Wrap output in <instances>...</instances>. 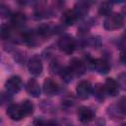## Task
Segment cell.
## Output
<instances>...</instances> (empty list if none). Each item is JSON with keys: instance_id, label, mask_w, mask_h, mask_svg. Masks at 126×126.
<instances>
[{"instance_id": "5", "label": "cell", "mask_w": 126, "mask_h": 126, "mask_svg": "<svg viewBox=\"0 0 126 126\" xmlns=\"http://www.w3.org/2000/svg\"><path fill=\"white\" fill-rule=\"evenodd\" d=\"M76 92H77V94L80 98L82 99H86L90 96L91 93H92V85L89 81L87 80H83L81 81L78 85H77V88H76Z\"/></svg>"}, {"instance_id": "24", "label": "cell", "mask_w": 126, "mask_h": 126, "mask_svg": "<svg viewBox=\"0 0 126 126\" xmlns=\"http://www.w3.org/2000/svg\"><path fill=\"white\" fill-rule=\"evenodd\" d=\"M45 126H58L55 122H52V121H49L47 123H45Z\"/></svg>"}, {"instance_id": "16", "label": "cell", "mask_w": 126, "mask_h": 126, "mask_svg": "<svg viewBox=\"0 0 126 126\" xmlns=\"http://www.w3.org/2000/svg\"><path fill=\"white\" fill-rule=\"evenodd\" d=\"M105 89L104 86L101 85H96L94 89V95L95 96V98H97L98 100H103L104 99V94H105Z\"/></svg>"}, {"instance_id": "9", "label": "cell", "mask_w": 126, "mask_h": 126, "mask_svg": "<svg viewBox=\"0 0 126 126\" xmlns=\"http://www.w3.org/2000/svg\"><path fill=\"white\" fill-rule=\"evenodd\" d=\"M58 91H59L58 84L54 80H52L51 78H47L44 80V82H43L44 94H46L47 95H54L58 93Z\"/></svg>"}, {"instance_id": "18", "label": "cell", "mask_w": 126, "mask_h": 126, "mask_svg": "<svg viewBox=\"0 0 126 126\" xmlns=\"http://www.w3.org/2000/svg\"><path fill=\"white\" fill-rule=\"evenodd\" d=\"M74 11L76 12V14L78 15V17H83L85 14H87L88 12V5L84 2H79L77 3V5L75 6Z\"/></svg>"}, {"instance_id": "22", "label": "cell", "mask_w": 126, "mask_h": 126, "mask_svg": "<svg viewBox=\"0 0 126 126\" xmlns=\"http://www.w3.org/2000/svg\"><path fill=\"white\" fill-rule=\"evenodd\" d=\"M119 87H121L124 91H126V73L120 74L118 77V81H117Z\"/></svg>"}, {"instance_id": "3", "label": "cell", "mask_w": 126, "mask_h": 126, "mask_svg": "<svg viewBox=\"0 0 126 126\" xmlns=\"http://www.w3.org/2000/svg\"><path fill=\"white\" fill-rule=\"evenodd\" d=\"M89 65L99 74H107L110 70V66L104 59H90Z\"/></svg>"}, {"instance_id": "17", "label": "cell", "mask_w": 126, "mask_h": 126, "mask_svg": "<svg viewBox=\"0 0 126 126\" xmlns=\"http://www.w3.org/2000/svg\"><path fill=\"white\" fill-rule=\"evenodd\" d=\"M111 8H112V4L110 2H103L100 4V6L98 8V13H99V15L108 16L111 12Z\"/></svg>"}, {"instance_id": "8", "label": "cell", "mask_w": 126, "mask_h": 126, "mask_svg": "<svg viewBox=\"0 0 126 126\" xmlns=\"http://www.w3.org/2000/svg\"><path fill=\"white\" fill-rule=\"evenodd\" d=\"M94 112L90 107L81 106L79 108V110H78V119L81 122H84V123L90 122L94 119Z\"/></svg>"}, {"instance_id": "15", "label": "cell", "mask_w": 126, "mask_h": 126, "mask_svg": "<svg viewBox=\"0 0 126 126\" xmlns=\"http://www.w3.org/2000/svg\"><path fill=\"white\" fill-rule=\"evenodd\" d=\"M53 32V27L49 24H42L37 28V33L41 36H49Z\"/></svg>"}, {"instance_id": "20", "label": "cell", "mask_w": 126, "mask_h": 126, "mask_svg": "<svg viewBox=\"0 0 126 126\" xmlns=\"http://www.w3.org/2000/svg\"><path fill=\"white\" fill-rule=\"evenodd\" d=\"M21 106H22V108H23V110H24L26 115H30V114H32L33 112V104L28 99L24 100L22 102Z\"/></svg>"}, {"instance_id": "12", "label": "cell", "mask_w": 126, "mask_h": 126, "mask_svg": "<svg viewBox=\"0 0 126 126\" xmlns=\"http://www.w3.org/2000/svg\"><path fill=\"white\" fill-rule=\"evenodd\" d=\"M69 68L71 69L73 74H76V75H82L85 72V64L79 58H72L70 60Z\"/></svg>"}, {"instance_id": "11", "label": "cell", "mask_w": 126, "mask_h": 126, "mask_svg": "<svg viewBox=\"0 0 126 126\" xmlns=\"http://www.w3.org/2000/svg\"><path fill=\"white\" fill-rule=\"evenodd\" d=\"M27 92L32 96V97H38L40 95V87L39 84L34 79H31L28 81L26 85Z\"/></svg>"}, {"instance_id": "25", "label": "cell", "mask_w": 126, "mask_h": 126, "mask_svg": "<svg viewBox=\"0 0 126 126\" xmlns=\"http://www.w3.org/2000/svg\"><path fill=\"white\" fill-rule=\"evenodd\" d=\"M123 36L125 37V39H126V31H125V32H124V34H123Z\"/></svg>"}, {"instance_id": "21", "label": "cell", "mask_w": 126, "mask_h": 126, "mask_svg": "<svg viewBox=\"0 0 126 126\" xmlns=\"http://www.w3.org/2000/svg\"><path fill=\"white\" fill-rule=\"evenodd\" d=\"M12 34V28L9 25H3L1 27V37L3 39H7Z\"/></svg>"}, {"instance_id": "2", "label": "cell", "mask_w": 126, "mask_h": 126, "mask_svg": "<svg viewBox=\"0 0 126 126\" xmlns=\"http://www.w3.org/2000/svg\"><path fill=\"white\" fill-rule=\"evenodd\" d=\"M58 47L65 54H71L75 50L76 44H75L74 39L71 36L65 35V36H62L59 39V41H58Z\"/></svg>"}, {"instance_id": "23", "label": "cell", "mask_w": 126, "mask_h": 126, "mask_svg": "<svg viewBox=\"0 0 126 126\" xmlns=\"http://www.w3.org/2000/svg\"><path fill=\"white\" fill-rule=\"evenodd\" d=\"M120 60H121V62L124 65H126V49L121 52V54H120Z\"/></svg>"}, {"instance_id": "13", "label": "cell", "mask_w": 126, "mask_h": 126, "mask_svg": "<svg viewBox=\"0 0 126 126\" xmlns=\"http://www.w3.org/2000/svg\"><path fill=\"white\" fill-rule=\"evenodd\" d=\"M78 18L79 17H78V15L76 14V12L74 10H67L63 13L61 21L66 26H72L77 21Z\"/></svg>"}, {"instance_id": "4", "label": "cell", "mask_w": 126, "mask_h": 126, "mask_svg": "<svg viewBox=\"0 0 126 126\" xmlns=\"http://www.w3.org/2000/svg\"><path fill=\"white\" fill-rule=\"evenodd\" d=\"M5 89L9 94H16L22 89V79L19 76L10 77L5 83Z\"/></svg>"}, {"instance_id": "6", "label": "cell", "mask_w": 126, "mask_h": 126, "mask_svg": "<svg viewBox=\"0 0 126 126\" xmlns=\"http://www.w3.org/2000/svg\"><path fill=\"white\" fill-rule=\"evenodd\" d=\"M28 69L30 71V73L33 76H38L41 74L42 72V63L41 60L38 56H32L28 63Z\"/></svg>"}, {"instance_id": "7", "label": "cell", "mask_w": 126, "mask_h": 126, "mask_svg": "<svg viewBox=\"0 0 126 126\" xmlns=\"http://www.w3.org/2000/svg\"><path fill=\"white\" fill-rule=\"evenodd\" d=\"M7 115L14 121H19L23 119L26 114L22 108L21 105L19 104H11L7 108Z\"/></svg>"}, {"instance_id": "26", "label": "cell", "mask_w": 126, "mask_h": 126, "mask_svg": "<svg viewBox=\"0 0 126 126\" xmlns=\"http://www.w3.org/2000/svg\"><path fill=\"white\" fill-rule=\"evenodd\" d=\"M122 126H126V124H125V125H122Z\"/></svg>"}, {"instance_id": "19", "label": "cell", "mask_w": 126, "mask_h": 126, "mask_svg": "<svg viewBox=\"0 0 126 126\" xmlns=\"http://www.w3.org/2000/svg\"><path fill=\"white\" fill-rule=\"evenodd\" d=\"M60 76L65 82H70L73 78V72L71 71V69L69 67L68 68H63V69L60 70Z\"/></svg>"}, {"instance_id": "14", "label": "cell", "mask_w": 126, "mask_h": 126, "mask_svg": "<svg viewBox=\"0 0 126 126\" xmlns=\"http://www.w3.org/2000/svg\"><path fill=\"white\" fill-rule=\"evenodd\" d=\"M26 23V16L21 12H17L11 16V24L14 27H22Z\"/></svg>"}, {"instance_id": "10", "label": "cell", "mask_w": 126, "mask_h": 126, "mask_svg": "<svg viewBox=\"0 0 126 126\" xmlns=\"http://www.w3.org/2000/svg\"><path fill=\"white\" fill-rule=\"evenodd\" d=\"M104 89H105V92L111 96H115L119 93V85L112 78H108L105 80Z\"/></svg>"}, {"instance_id": "1", "label": "cell", "mask_w": 126, "mask_h": 126, "mask_svg": "<svg viewBox=\"0 0 126 126\" xmlns=\"http://www.w3.org/2000/svg\"><path fill=\"white\" fill-rule=\"evenodd\" d=\"M124 24V19L121 14L118 13H111L108 16H106L104 22H103V27L107 31H115L120 29Z\"/></svg>"}]
</instances>
